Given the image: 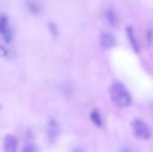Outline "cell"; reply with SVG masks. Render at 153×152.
I'll list each match as a JSON object with an SVG mask.
<instances>
[{
	"label": "cell",
	"mask_w": 153,
	"mask_h": 152,
	"mask_svg": "<svg viewBox=\"0 0 153 152\" xmlns=\"http://www.w3.org/2000/svg\"><path fill=\"white\" fill-rule=\"evenodd\" d=\"M18 142L17 139L13 134H7L3 140V148L4 152L17 151Z\"/></svg>",
	"instance_id": "obj_4"
},
{
	"label": "cell",
	"mask_w": 153,
	"mask_h": 152,
	"mask_svg": "<svg viewBox=\"0 0 153 152\" xmlns=\"http://www.w3.org/2000/svg\"><path fill=\"white\" fill-rule=\"evenodd\" d=\"M72 152H85L82 149L79 148H74Z\"/></svg>",
	"instance_id": "obj_16"
},
{
	"label": "cell",
	"mask_w": 153,
	"mask_h": 152,
	"mask_svg": "<svg viewBox=\"0 0 153 152\" xmlns=\"http://www.w3.org/2000/svg\"><path fill=\"white\" fill-rule=\"evenodd\" d=\"M126 33L127 37H128V39L129 40V43L131 44V47H132V49H134V51L136 53H138L139 51H140V47H139V43L138 41H137V39L135 37L134 28L131 26L127 27Z\"/></svg>",
	"instance_id": "obj_7"
},
{
	"label": "cell",
	"mask_w": 153,
	"mask_h": 152,
	"mask_svg": "<svg viewBox=\"0 0 153 152\" xmlns=\"http://www.w3.org/2000/svg\"><path fill=\"white\" fill-rule=\"evenodd\" d=\"M22 152H39L37 145L33 143H27L22 148Z\"/></svg>",
	"instance_id": "obj_11"
},
{
	"label": "cell",
	"mask_w": 153,
	"mask_h": 152,
	"mask_svg": "<svg viewBox=\"0 0 153 152\" xmlns=\"http://www.w3.org/2000/svg\"><path fill=\"white\" fill-rule=\"evenodd\" d=\"M7 55V52L3 46H0V57H6Z\"/></svg>",
	"instance_id": "obj_14"
},
{
	"label": "cell",
	"mask_w": 153,
	"mask_h": 152,
	"mask_svg": "<svg viewBox=\"0 0 153 152\" xmlns=\"http://www.w3.org/2000/svg\"><path fill=\"white\" fill-rule=\"evenodd\" d=\"M131 128L134 135L142 139H149L152 137V130L145 121L135 119L131 122Z\"/></svg>",
	"instance_id": "obj_2"
},
{
	"label": "cell",
	"mask_w": 153,
	"mask_h": 152,
	"mask_svg": "<svg viewBox=\"0 0 153 152\" xmlns=\"http://www.w3.org/2000/svg\"><path fill=\"white\" fill-rule=\"evenodd\" d=\"M60 131H61V128H60V125L58 121L54 119H50L48 122L47 126L48 139H49V141H55V139L59 135Z\"/></svg>",
	"instance_id": "obj_5"
},
{
	"label": "cell",
	"mask_w": 153,
	"mask_h": 152,
	"mask_svg": "<svg viewBox=\"0 0 153 152\" xmlns=\"http://www.w3.org/2000/svg\"><path fill=\"white\" fill-rule=\"evenodd\" d=\"M146 38H147L148 42L151 43L153 40V31L152 30H148L147 33H146Z\"/></svg>",
	"instance_id": "obj_13"
},
{
	"label": "cell",
	"mask_w": 153,
	"mask_h": 152,
	"mask_svg": "<svg viewBox=\"0 0 153 152\" xmlns=\"http://www.w3.org/2000/svg\"><path fill=\"white\" fill-rule=\"evenodd\" d=\"M110 96L117 107L126 108L131 105V96L126 86L120 82H115L110 88Z\"/></svg>",
	"instance_id": "obj_1"
},
{
	"label": "cell",
	"mask_w": 153,
	"mask_h": 152,
	"mask_svg": "<svg viewBox=\"0 0 153 152\" xmlns=\"http://www.w3.org/2000/svg\"><path fill=\"white\" fill-rule=\"evenodd\" d=\"M120 152H134L131 148L128 147V146H124L120 149Z\"/></svg>",
	"instance_id": "obj_15"
},
{
	"label": "cell",
	"mask_w": 153,
	"mask_h": 152,
	"mask_svg": "<svg viewBox=\"0 0 153 152\" xmlns=\"http://www.w3.org/2000/svg\"><path fill=\"white\" fill-rule=\"evenodd\" d=\"M100 46L105 49H110L115 46L116 40L111 34L108 32H103L100 37Z\"/></svg>",
	"instance_id": "obj_6"
},
{
	"label": "cell",
	"mask_w": 153,
	"mask_h": 152,
	"mask_svg": "<svg viewBox=\"0 0 153 152\" xmlns=\"http://www.w3.org/2000/svg\"><path fill=\"white\" fill-rule=\"evenodd\" d=\"M0 34L5 43H10L13 36L12 30L9 25L8 19L4 15L0 16Z\"/></svg>",
	"instance_id": "obj_3"
},
{
	"label": "cell",
	"mask_w": 153,
	"mask_h": 152,
	"mask_svg": "<svg viewBox=\"0 0 153 152\" xmlns=\"http://www.w3.org/2000/svg\"><path fill=\"white\" fill-rule=\"evenodd\" d=\"M28 8H29V10H31L32 13H38L39 7L36 4H34V3H33V2H30V3H28Z\"/></svg>",
	"instance_id": "obj_12"
},
{
	"label": "cell",
	"mask_w": 153,
	"mask_h": 152,
	"mask_svg": "<svg viewBox=\"0 0 153 152\" xmlns=\"http://www.w3.org/2000/svg\"><path fill=\"white\" fill-rule=\"evenodd\" d=\"M91 120L96 126L101 128L103 125V121L102 118L101 114H100V111L97 110H94L91 113Z\"/></svg>",
	"instance_id": "obj_8"
},
{
	"label": "cell",
	"mask_w": 153,
	"mask_h": 152,
	"mask_svg": "<svg viewBox=\"0 0 153 152\" xmlns=\"http://www.w3.org/2000/svg\"><path fill=\"white\" fill-rule=\"evenodd\" d=\"M48 28H49V31L50 32L51 35H52V38L56 39L58 36V30L56 25L53 22H49L48 24Z\"/></svg>",
	"instance_id": "obj_10"
},
{
	"label": "cell",
	"mask_w": 153,
	"mask_h": 152,
	"mask_svg": "<svg viewBox=\"0 0 153 152\" xmlns=\"http://www.w3.org/2000/svg\"><path fill=\"white\" fill-rule=\"evenodd\" d=\"M105 19L107 22L112 26H115L117 24V16L113 10H108L105 13Z\"/></svg>",
	"instance_id": "obj_9"
}]
</instances>
